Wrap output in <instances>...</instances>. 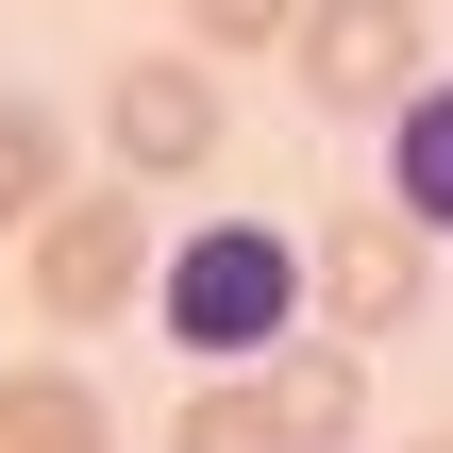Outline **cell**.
<instances>
[{
	"instance_id": "52a82bcc",
	"label": "cell",
	"mask_w": 453,
	"mask_h": 453,
	"mask_svg": "<svg viewBox=\"0 0 453 453\" xmlns=\"http://www.w3.org/2000/svg\"><path fill=\"white\" fill-rule=\"evenodd\" d=\"M387 219L437 252L453 235V67H420L403 101H387Z\"/></svg>"
},
{
	"instance_id": "5b68a950",
	"label": "cell",
	"mask_w": 453,
	"mask_h": 453,
	"mask_svg": "<svg viewBox=\"0 0 453 453\" xmlns=\"http://www.w3.org/2000/svg\"><path fill=\"white\" fill-rule=\"evenodd\" d=\"M420 286H437V269H420V235H403L387 202L336 219V235H303V319H336V336H403Z\"/></svg>"
},
{
	"instance_id": "277c9868",
	"label": "cell",
	"mask_w": 453,
	"mask_h": 453,
	"mask_svg": "<svg viewBox=\"0 0 453 453\" xmlns=\"http://www.w3.org/2000/svg\"><path fill=\"white\" fill-rule=\"evenodd\" d=\"M101 151H118V185H185L219 151V67L202 50H134L101 84Z\"/></svg>"
},
{
	"instance_id": "6da1fadb",
	"label": "cell",
	"mask_w": 453,
	"mask_h": 453,
	"mask_svg": "<svg viewBox=\"0 0 453 453\" xmlns=\"http://www.w3.org/2000/svg\"><path fill=\"white\" fill-rule=\"evenodd\" d=\"M151 319L185 370H252L269 336H303V235L286 219H202L151 252Z\"/></svg>"
},
{
	"instance_id": "8fae6325",
	"label": "cell",
	"mask_w": 453,
	"mask_h": 453,
	"mask_svg": "<svg viewBox=\"0 0 453 453\" xmlns=\"http://www.w3.org/2000/svg\"><path fill=\"white\" fill-rule=\"evenodd\" d=\"M286 17H303V0H185V50L235 67V50H286Z\"/></svg>"
},
{
	"instance_id": "ba28073f",
	"label": "cell",
	"mask_w": 453,
	"mask_h": 453,
	"mask_svg": "<svg viewBox=\"0 0 453 453\" xmlns=\"http://www.w3.org/2000/svg\"><path fill=\"white\" fill-rule=\"evenodd\" d=\"M0 453H118L84 370H0Z\"/></svg>"
},
{
	"instance_id": "9c48e42d",
	"label": "cell",
	"mask_w": 453,
	"mask_h": 453,
	"mask_svg": "<svg viewBox=\"0 0 453 453\" xmlns=\"http://www.w3.org/2000/svg\"><path fill=\"white\" fill-rule=\"evenodd\" d=\"M50 185H67V118H50L34 84H0V219H34Z\"/></svg>"
},
{
	"instance_id": "8992f818",
	"label": "cell",
	"mask_w": 453,
	"mask_h": 453,
	"mask_svg": "<svg viewBox=\"0 0 453 453\" xmlns=\"http://www.w3.org/2000/svg\"><path fill=\"white\" fill-rule=\"evenodd\" d=\"M252 403H269V437L286 453H353V420H370V370H353V336H269L252 353Z\"/></svg>"
},
{
	"instance_id": "7a4b0ae2",
	"label": "cell",
	"mask_w": 453,
	"mask_h": 453,
	"mask_svg": "<svg viewBox=\"0 0 453 453\" xmlns=\"http://www.w3.org/2000/svg\"><path fill=\"white\" fill-rule=\"evenodd\" d=\"M34 303H50L67 336H101V319L151 303V219H134V185H50V202H34Z\"/></svg>"
},
{
	"instance_id": "30bf717a",
	"label": "cell",
	"mask_w": 453,
	"mask_h": 453,
	"mask_svg": "<svg viewBox=\"0 0 453 453\" xmlns=\"http://www.w3.org/2000/svg\"><path fill=\"white\" fill-rule=\"evenodd\" d=\"M168 453H286V437H269V403H252V370H202V387L168 403Z\"/></svg>"
},
{
	"instance_id": "3957f363",
	"label": "cell",
	"mask_w": 453,
	"mask_h": 453,
	"mask_svg": "<svg viewBox=\"0 0 453 453\" xmlns=\"http://www.w3.org/2000/svg\"><path fill=\"white\" fill-rule=\"evenodd\" d=\"M286 67H303V101H336V118H387V101L437 67V34H420V0H303V17H286Z\"/></svg>"
},
{
	"instance_id": "7c38bea8",
	"label": "cell",
	"mask_w": 453,
	"mask_h": 453,
	"mask_svg": "<svg viewBox=\"0 0 453 453\" xmlns=\"http://www.w3.org/2000/svg\"><path fill=\"white\" fill-rule=\"evenodd\" d=\"M437 453H453V437H437Z\"/></svg>"
}]
</instances>
